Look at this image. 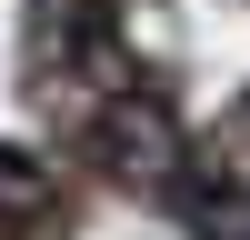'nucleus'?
Wrapping results in <instances>:
<instances>
[{
	"mask_svg": "<svg viewBox=\"0 0 250 240\" xmlns=\"http://www.w3.org/2000/svg\"><path fill=\"white\" fill-rule=\"evenodd\" d=\"M50 210V170L30 150H0V220H40Z\"/></svg>",
	"mask_w": 250,
	"mask_h": 240,
	"instance_id": "nucleus-1",
	"label": "nucleus"
}]
</instances>
